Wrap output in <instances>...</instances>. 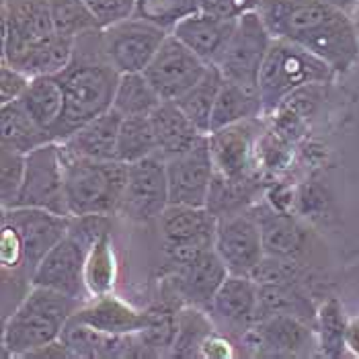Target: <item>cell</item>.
<instances>
[{
  "mask_svg": "<svg viewBox=\"0 0 359 359\" xmlns=\"http://www.w3.org/2000/svg\"><path fill=\"white\" fill-rule=\"evenodd\" d=\"M257 11L273 37L318 55L337 76L359 64V33L351 13L327 0H261Z\"/></svg>",
  "mask_w": 359,
  "mask_h": 359,
  "instance_id": "cell-1",
  "label": "cell"
},
{
  "mask_svg": "<svg viewBox=\"0 0 359 359\" xmlns=\"http://www.w3.org/2000/svg\"><path fill=\"white\" fill-rule=\"evenodd\" d=\"M119 72L105 55L101 29L76 37L74 57L70 66L57 76L64 86V115L57 121L52 136L54 142H64L86 121L99 117L113 107Z\"/></svg>",
  "mask_w": 359,
  "mask_h": 359,
  "instance_id": "cell-2",
  "label": "cell"
},
{
  "mask_svg": "<svg viewBox=\"0 0 359 359\" xmlns=\"http://www.w3.org/2000/svg\"><path fill=\"white\" fill-rule=\"evenodd\" d=\"M81 304L84 302L57 290L31 285L25 298L6 314L2 331L4 355L29 358L33 351L57 341Z\"/></svg>",
  "mask_w": 359,
  "mask_h": 359,
  "instance_id": "cell-3",
  "label": "cell"
},
{
  "mask_svg": "<svg viewBox=\"0 0 359 359\" xmlns=\"http://www.w3.org/2000/svg\"><path fill=\"white\" fill-rule=\"evenodd\" d=\"M334 79V70L325 60L290 39L276 37L259 74L265 117L276 113L294 93L308 86H327Z\"/></svg>",
  "mask_w": 359,
  "mask_h": 359,
  "instance_id": "cell-4",
  "label": "cell"
},
{
  "mask_svg": "<svg viewBox=\"0 0 359 359\" xmlns=\"http://www.w3.org/2000/svg\"><path fill=\"white\" fill-rule=\"evenodd\" d=\"M60 152L64 161V183L70 216H117L126 189L128 165L121 161H95L74 156L62 146Z\"/></svg>",
  "mask_w": 359,
  "mask_h": 359,
  "instance_id": "cell-5",
  "label": "cell"
},
{
  "mask_svg": "<svg viewBox=\"0 0 359 359\" xmlns=\"http://www.w3.org/2000/svg\"><path fill=\"white\" fill-rule=\"evenodd\" d=\"M273 39L259 11L245 13L238 17L234 33L214 66H218L226 81L259 88V74Z\"/></svg>",
  "mask_w": 359,
  "mask_h": 359,
  "instance_id": "cell-6",
  "label": "cell"
},
{
  "mask_svg": "<svg viewBox=\"0 0 359 359\" xmlns=\"http://www.w3.org/2000/svg\"><path fill=\"white\" fill-rule=\"evenodd\" d=\"M168 205L170 191L165 156L152 154L130 163L117 216L134 224H154Z\"/></svg>",
  "mask_w": 359,
  "mask_h": 359,
  "instance_id": "cell-7",
  "label": "cell"
},
{
  "mask_svg": "<svg viewBox=\"0 0 359 359\" xmlns=\"http://www.w3.org/2000/svg\"><path fill=\"white\" fill-rule=\"evenodd\" d=\"M168 37V31L156 27L136 15L101 29V41L111 66L119 74L144 72Z\"/></svg>",
  "mask_w": 359,
  "mask_h": 359,
  "instance_id": "cell-8",
  "label": "cell"
},
{
  "mask_svg": "<svg viewBox=\"0 0 359 359\" xmlns=\"http://www.w3.org/2000/svg\"><path fill=\"white\" fill-rule=\"evenodd\" d=\"M15 208H41L60 216H70L64 183V161L57 142H50L27 154L25 179Z\"/></svg>",
  "mask_w": 359,
  "mask_h": 359,
  "instance_id": "cell-9",
  "label": "cell"
},
{
  "mask_svg": "<svg viewBox=\"0 0 359 359\" xmlns=\"http://www.w3.org/2000/svg\"><path fill=\"white\" fill-rule=\"evenodd\" d=\"M314 327L290 316V314H261L243 334L238 345L249 351V355L267 358H290L306 355L312 341Z\"/></svg>",
  "mask_w": 359,
  "mask_h": 359,
  "instance_id": "cell-10",
  "label": "cell"
},
{
  "mask_svg": "<svg viewBox=\"0 0 359 359\" xmlns=\"http://www.w3.org/2000/svg\"><path fill=\"white\" fill-rule=\"evenodd\" d=\"M54 31L48 0H4L2 62L15 66L33 46Z\"/></svg>",
  "mask_w": 359,
  "mask_h": 359,
  "instance_id": "cell-11",
  "label": "cell"
},
{
  "mask_svg": "<svg viewBox=\"0 0 359 359\" xmlns=\"http://www.w3.org/2000/svg\"><path fill=\"white\" fill-rule=\"evenodd\" d=\"M214 250L218 252L230 276H252L265 257L261 226L252 208L243 214L218 220Z\"/></svg>",
  "mask_w": 359,
  "mask_h": 359,
  "instance_id": "cell-12",
  "label": "cell"
},
{
  "mask_svg": "<svg viewBox=\"0 0 359 359\" xmlns=\"http://www.w3.org/2000/svg\"><path fill=\"white\" fill-rule=\"evenodd\" d=\"M166 175L170 203L205 208L216 175L208 136L195 142L191 148L166 158Z\"/></svg>",
  "mask_w": 359,
  "mask_h": 359,
  "instance_id": "cell-13",
  "label": "cell"
},
{
  "mask_svg": "<svg viewBox=\"0 0 359 359\" xmlns=\"http://www.w3.org/2000/svg\"><path fill=\"white\" fill-rule=\"evenodd\" d=\"M2 222L17 232L25 267L33 279L43 257L68 234L70 216H60L41 208H8L2 210Z\"/></svg>",
  "mask_w": 359,
  "mask_h": 359,
  "instance_id": "cell-14",
  "label": "cell"
},
{
  "mask_svg": "<svg viewBox=\"0 0 359 359\" xmlns=\"http://www.w3.org/2000/svg\"><path fill=\"white\" fill-rule=\"evenodd\" d=\"M208 66L210 64H205L183 41H179L172 33H168L165 43L152 57L144 74L156 88V93L163 97V101H177L194 84L199 83Z\"/></svg>",
  "mask_w": 359,
  "mask_h": 359,
  "instance_id": "cell-15",
  "label": "cell"
},
{
  "mask_svg": "<svg viewBox=\"0 0 359 359\" xmlns=\"http://www.w3.org/2000/svg\"><path fill=\"white\" fill-rule=\"evenodd\" d=\"M261 119H245L208 134L214 168L228 179H247L259 175L257 146L261 140Z\"/></svg>",
  "mask_w": 359,
  "mask_h": 359,
  "instance_id": "cell-16",
  "label": "cell"
},
{
  "mask_svg": "<svg viewBox=\"0 0 359 359\" xmlns=\"http://www.w3.org/2000/svg\"><path fill=\"white\" fill-rule=\"evenodd\" d=\"M252 212L261 226L265 255L296 259L308 267H314L312 259H314L316 236L304 222L294 216L292 212L273 210L265 199L259 201L252 208Z\"/></svg>",
  "mask_w": 359,
  "mask_h": 359,
  "instance_id": "cell-17",
  "label": "cell"
},
{
  "mask_svg": "<svg viewBox=\"0 0 359 359\" xmlns=\"http://www.w3.org/2000/svg\"><path fill=\"white\" fill-rule=\"evenodd\" d=\"M216 329L238 345L259 316V285L252 277L228 276L210 306Z\"/></svg>",
  "mask_w": 359,
  "mask_h": 359,
  "instance_id": "cell-18",
  "label": "cell"
},
{
  "mask_svg": "<svg viewBox=\"0 0 359 359\" xmlns=\"http://www.w3.org/2000/svg\"><path fill=\"white\" fill-rule=\"evenodd\" d=\"M228 276L230 273L218 252L210 249L195 257L194 261L166 271V287L170 290L172 298H179L181 304L210 310L214 296Z\"/></svg>",
  "mask_w": 359,
  "mask_h": 359,
  "instance_id": "cell-19",
  "label": "cell"
},
{
  "mask_svg": "<svg viewBox=\"0 0 359 359\" xmlns=\"http://www.w3.org/2000/svg\"><path fill=\"white\" fill-rule=\"evenodd\" d=\"M86 252L88 249L79 238H74L72 234H66L54 249L43 257V261L35 269L33 285H46L66 296H72L81 302H86L90 298L86 292V283H84Z\"/></svg>",
  "mask_w": 359,
  "mask_h": 359,
  "instance_id": "cell-20",
  "label": "cell"
},
{
  "mask_svg": "<svg viewBox=\"0 0 359 359\" xmlns=\"http://www.w3.org/2000/svg\"><path fill=\"white\" fill-rule=\"evenodd\" d=\"M165 249H214L218 218L208 208L170 203L158 218Z\"/></svg>",
  "mask_w": 359,
  "mask_h": 359,
  "instance_id": "cell-21",
  "label": "cell"
},
{
  "mask_svg": "<svg viewBox=\"0 0 359 359\" xmlns=\"http://www.w3.org/2000/svg\"><path fill=\"white\" fill-rule=\"evenodd\" d=\"M74 323L103 334H138L150 323V312L107 294L86 300L72 316Z\"/></svg>",
  "mask_w": 359,
  "mask_h": 359,
  "instance_id": "cell-22",
  "label": "cell"
},
{
  "mask_svg": "<svg viewBox=\"0 0 359 359\" xmlns=\"http://www.w3.org/2000/svg\"><path fill=\"white\" fill-rule=\"evenodd\" d=\"M236 21L238 19H224L199 8L172 29V35L199 55L205 64H216L228 39L234 33Z\"/></svg>",
  "mask_w": 359,
  "mask_h": 359,
  "instance_id": "cell-23",
  "label": "cell"
},
{
  "mask_svg": "<svg viewBox=\"0 0 359 359\" xmlns=\"http://www.w3.org/2000/svg\"><path fill=\"white\" fill-rule=\"evenodd\" d=\"M121 121L123 115L111 107L109 111L81 126L74 134L60 142V146L74 156L95 161H117V138Z\"/></svg>",
  "mask_w": 359,
  "mask_h": 359,
  "instance_id": "cell-24",
  "label": "cell"
},
{
  "mask_svg": "<svg viewBox=\"0 0 359 359\" xmlns=\"http://www.w3.org/2000/svg\"><path fill=\"white\" fill-rule=\"evenodd\" d=\"M150 119H152L154 134L158 140V152L165 158H170L191 148L195 142L208 136L195 126L175 101H163L150 115Z\"/></svg>",
  "mask_w": 359,
  "mask_h": 359,
  "instance_id": "cell-25",
  "label": "cell"
},
{
  "mask_svg": "<svg viewBox=\"0 0 359 359\" xmlns=\"http://www.w3.org/2000/svg\"><path fill=\"white\" fill-rule=\"evenodd\" d=\"M263 197H265V189L259 175L247 179H228L216 172L205 208L220 220L247 212L259 201H263Z\"/></svg>",
  "mask_w": 359,
  "mask_h": 359,
  "instance_id": "cell-26",
  "label": "cell"
},
{
  "mask_svg": "<svg viewBox=\"0 0 359 359\" xmlns=\"http://www.w3.org/2000/svg\"><path fill=\"white\" fill-rule=\"evenodd\" d=\"M54 142L52 134L43 130L19 101L0 105V148L25 154Z\"/></svg>",
  "mask_w": 359,
  "mask_h": 359,
  "instance_id": "cell-27",
  "label": "cell"
},
{
  "mask_svg": "<svg viewBox=\"0 0 359 359\" xmlns=\"http://www.w3.org/2000/svg\"><path fill=\"white\" fill-rule=\"evenodd\" d=\"M76 39L52 33L37 46H33L27 54L23 55L15 68L23 70L31 79L37 76H60L74 57Z\"/></svg>",
  "mask_w": 359,
  "mask_h": 359,
  "instance_id": "cell-28",
  "label": "cell"
},
{
  "mask_svg": "<svg viewBox=\"0 0 359 359\" xmlns=\"http://www.w3.org/2000/svg\"><path fill=\"white\" fill-rule=\"evenodd\" d=\"M19 103L43 130H48L52 134L57 121L64 115V105H66L64 86L57 76L31 79L27 90L21 95Z\"/></svg>",
  "mask_w": 359,
  "mask_h": 359,
  "instance_id": "cell-29",
  "label": "cell"
},
{
  "mask_svg": "<svg viewBox=\"0 0 359 359\" xmlns=\"http://www.w3.org/2000/svg\"><path fill=\"white\" fill-rule=\"evenodd\" d=\"M257 117H265L259 88H249L243 84L224 81L218 101L214 105L210 132L245 121V119H257Z\"/></svg>",
  "mask_w": 359,
  "mask_h": 359,
  "instance_id": "cell-30",
  "label": "cell"
},
{
  "mask_svg": "<svg viewBox=\"0 0 359 359\" xmlns=\"http://www.w3.org/2000/svg\"><path fill=\"white\" fill-rule=\"evenodd\" d=\"M218 332L208 310L183 304L177 310V334L168 358H201L208 339Z\"/></svg>",
  "mask_w": 359,
  "mask_h": 359,
  "instance_id": "cell-31",
  "label": "cell"
},
{
  "mask_svg": "<svg viewBox=\"0 0 359 359\" xmlns=\"http://www.w3.org/2000/svg\"><path fill=\"white\" fill-rule=\"evenodd\" d=\"M224 81L226 79L218 70V66L210 64L205 74L199 79V83L194 84L183 97L175 101L203 134H210L212 113H214V105L218 101Z\"/></svg>",
  "mask_w": 359,
  "mask_h": 359,
  "instance_id": "cell-32",
  "label": "cell"
},
{
  "mask_svg": "<svg viewBox=\"0 0 359 359\" xmlns=\"http://www.w3.org/2000/svg\"><path fill=\"white\" fill-rule=\"evenodd\" d=\"M117 281V259L113 250L111 230L105 232L86 252L84 263V283L90 298L113 294Z\"/></svg>",
  "mask_w": 359,
  "mask_h": 359,
  "instance_id": "cell-33",
  "label": "cell"
},
{
  "mask_svg": "<svg viewBox=\"0 0 359 359\" xmlns=\"http://www.w3.org/2000/svg\"><path fill=\"white\" fill-rule=\"evenodd\" d=\"M161 103L163 97L156 93V88L150 84L144 72H130L119 76L113 109L119 111L123 117L152 115Z\"/></svg>",
  "mask_w": 359,
  "mask_h": 359,
  "instance_id": "cell-34",
  "label": "cell"
},
{
  "mask_svg": "<svg viewBox=\"0 0 359 359\" xmlns=\"http://www.w3.org/2000/svg\"><path fill=\"white\" fill-rule=\"evenodd\" d=\"M161 154L150 115L123 117L117 138V161L130 165L146 156Z\"/></svg>",
  "mask_w": 359,
  "mask_h": 359,
  "instance_id": "cell-35",
  "label": "cell"
},
{
  "mask_svg": "<svg viewBox=\"0 0 359 359\" xmlns=\"http://www.w3.org/2000/svg\"><path fill=\"white\" fill-rule=\"evenodd\" d=\"M347 331H349V323L343 314L339 300L327 298L316 312V325H314L320 353L331 359L343 358L345 349L349 347Z\"/></svg>",
  "mask_w": 359,
  "mask_h": 359,
  "instance_id": "cell-36",
  "label": "cell"
},
{
  "mask_svg": "<svg viewBox=\"0 0 359 359\" xmlns=\"http://www.w3.org/2000/svg\"><path fill=\"white\" fill-rule=\"evenodd\" d=\"M54 31L66 37H81L84 33L101 29L97 17L84 0H48Z\"/></svg>",
  "mask_w": 359,
  "mask_h": 359,
  "instance_id": "cell-37",
  "label": "cell"
},
{
  "mask_svg": "<svg viewBox=\"0 0 359 359\" xmlns=\"http://www.w3.org/2000/svg\"><path fill=\"white\" fill-rule=\"evenodd\" d=\"M199 11V0H136L134 15L172 33L183 19Z\"/></svg>",
  "mask_w": 359,
  "mask_h": 359,
  "instance_id": "cell-38",
  "label": "cell"
},
{
  "mask_svg": "<svg viewBox=\"0 0 359 359\" xmlns=\"http://www.w3.org/2000/svg\"><path fill=\"white\" fill-rule=\"evenodd\" d=\"M25 154H17L0 148V197L2 210L15 208L25 179Z\"/></svg>",
  "mask_w": 359,
  "mask_h": 359,
  "instance_id": "cell-39",
  "label": "cell"
},
{
  "mask_svg": "<svg viewBox=\"0 0 359 359\" xmlns=\"http://www.w3.org/2000/svg\"><path fill=\"white\" fill-rule=\"evenodd\" d=\"M84 2L97 17L101 29L132 17L136 11V0H84Z\"/></svg>",
  "mask_w": 359,
  "mask_h": 359,
  "instance_id": "cell-40",
  "label": "cell"
},
{
  "mask_svg": "<svg viewBox=\"0 0 359 359\" xmlns=\"http://www.w3.org/2000/svg\"><path fill=\"white\" fill-rule=\"evenodd\" d=\"M31 76H27L23 70L2 62L0 66V105L19 101L21 95L27 90Z\"/></svg>",
  "mask_w": 359,
  "mask_h": 359,
  "instance_id": "cell-41",
  "label": "cell"
},
{
  "mask_svg": "<svg viewBox=\"0 0 359 359\" xmlns=\"http://www.w3.org/2000/svg\"><path fill=\"white\" fill-rule=\"evenodd\" d=\"M261 0H199V8L224 19H238L245 13L257 11Z\"/></svg>",
  "mask_w": 359,
  "mask_h": 359,
  "instance_id": "cell-42",
  "label": "cell"
},
{
  "mask_svg": "<svg viewBox=\"0 0 359 359\" xmlns=\"http://www.w3.org/2000/svg\"><path fill=\"white\" fill-rule=\"evenodd\" d=\"M273 210H279V212H292V205H294V194L290 187H271L265 191V197H263Z\"/></svg>",
  "mask_w": 359,
  "mask_h": 359,
  "instance_id": "cell-43",
  "label": "cell"
},
{
  "mask_svg": "<svg viewBox=\"0 0 359 359\" xmlns=\"http://www.w3.org/2000/svg\"><path fill=\"white\" fill-rule=\"evenodd\" d=\"M347 345H349V349L359 355V318L355 323H351L349 325V331H347Z\"/></svg>",
  "mask_w": 359,
  "mask_h": 359,
  "instance_id": "cell-44",
  "label": "cell"
},
{
  "mask_svg": "<svg viewBox=\"0 0 359 359\" xmlns=\"http://www.w3.org/2000/svg\"><path fill=\"white\" fill-rule=\"evenodd\" d=\"M327 2H331L334 6H339V8H343V11H347V4H345V0H327ZM349 13V11H347Z\"/></svg>",
  "mask_w": 359,
  "mask_h": 359,
  "instance_id": "cell-45",
  "label": "cell"
},
{
  "mask_svg": "<svg viewBox=\"0 0 359 359\" xmlns=\"http://www.w3.org/2000/svg\"><path fill=\"white\" fill-rule=\"evenodd\" d=\"M353 19H355V25H358V33H359V6H358V11L353 13Z\"/></svg>",
  "mask_w": 359,
  "mask_h": 359,
  "instance_id": "cell-46",
  "label": "cell"
}]
</instances>
